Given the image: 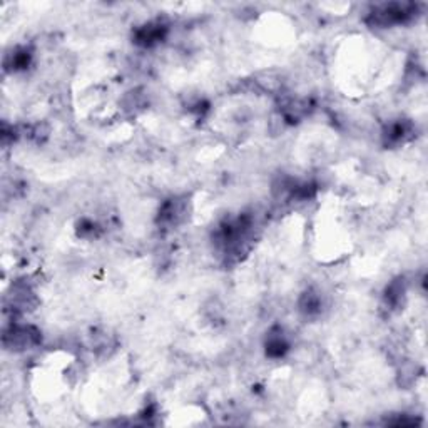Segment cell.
<instances>
[{"label": "cell", "instance_id": "obj_1", "mask_svg": "<svg viewBox=\"0 0 428 428\" xmlns=\"http://www.w3.org/2000/svg\"><path fill=\"white\" fill-rule=\"evenodd\" d=\"M40 341L39 330L34 326L27 325H13L11 330L6 331L4 335V345L11 347L16 352H22V350H29L35 347Z\"/></svg>", "mask_w": 428, "mask_h": 428}, {"label": "cell", "instance_id": "obj_2", "mask_svg": "<svg viewBox=\"0 0 428 428\" xmlns=\"http://www.w3.org/2000/svg\"><path fill=\"white\" fill-rule=\"evenodd\" d=\"M188 201L184 198H171L162 203L157 214V222L162 227H176L186 220Z\"/></svg>", "mask_w": 428, "mask_h": 428}, {"label": "cell", "instance_id": "obj_3", "mask_svg": "<svg viewBox=\"0 0 428 428\" xmlns=\"http://www.w3.org/2000/svg\"><path fill=\"white\" fill-rule=\"evenodd\" d=\"M167 35V25L162 24V22H149V24H144L143 27H139L138 30L134 32V42L141 45V47H154V45L161 44Z\"/></svg>", "mask_w": 428, "mask_h": 428}, {"label": "cell", "instance_id": "obj_4", "mask_svg": "<svg viewBox=\"0 0 428 428\" xmlns=\"http://www.w3.org/2000/svg\"><path fill=\"white\" fill-rule=\"evenodd\" d=\"M410 134H413L412 122L400 119V121L390 122V124L385 127L384 139L386 144L398 145V144H403L405 141L410 138Z\"/></svg>", "mask_w": 428, "mask_h": 428}, {"label": "cell", "instance_id": "obj_5", "mask_svg": "<svg viewBox=\"0 0 428 428\" xmlns=\"http://www.w3.org/2000/svg\"><path fill=\"white\" fill-rule=\"evenodd\" d=\"M290 350V343L286 340L281 328H273L266 338V355L270 358H283Z\"/></svg>", "mask_w": 428, "mask_h": 428}, {"label": "cell", "instance_id": "obj_6", "mask_svg": "<svg viewBox=\"0 0 428 428\" xmlns=\"http://www.w3.org/2000/svg\"><path fill=\"white\" fill-rule=\"evenodd\" d=\"M32 62V51H29L27 47H19L13 51V54L7 56L6 59V67L8 69L11 67L12 71H25L29 69Z\"/></svg>", "mask_w": 428, "mask_h": 428}]
</instances>
